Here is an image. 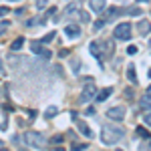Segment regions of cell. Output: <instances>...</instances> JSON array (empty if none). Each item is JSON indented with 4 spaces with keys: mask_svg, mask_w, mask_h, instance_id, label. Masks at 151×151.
<instances>
[{
    "mask_svg": "<svg viewBox=\"0 0 151 151\" xmlns=\"http://www.w3.org/2000/svg\"><path fill=\"white\" fill-rule=\"evenodd\" d=\"M123 135H125V131L121 127H117V125H111V123L103 125V129H101V141H103L105 145L119 143V141L123 139Z\"/></svg>",
    "mask_w": 151,
    "mask_h": 151,
    "instance_id": "cell-1",
    "label": "cell"
},
{
    "mask_svg": "<svg viewBox=\"0 0 151 151\" xmlns=\"http://www.w3.org/2000/svg\"><path fill=\"white\" fill-rule=\"evenodd\" d=\"M24 143H26L28 147H32V149H42V147L47 145V139H45V135L38 133V131H28V133H24Z\"/></svg>",
    "mask_w": 151,
    "mask_h": 151,
    "instance_id": "cell-2",
    "label": "cell"
},
{
    "mask_svg": "<svg viewBox=\"0 0 151 151\" xmlns=\"http://www.w3.org/2000/svg\"><path fill=\"white\" fill-rule=\"evenodd\" d=\"M113 36L119 38V40H129V38H131V24H129V22L117 24L115 30H113Z\"/></svg>",
    "mask_w": 151,
    "mask_h": 151,
    "instance_id": "cell-3",
    "label": "cell"
},
{
    "mask_svg": "<svg viewBox=\"0 0 151 151\" xmlns=\"http://www.w3.org/2000/svg\"><path fill=\"white\" fill-rule=\"evenodd\" d=\"M95 95H97V87L95 85H85L83 87V91H81V103H89V101H93L95 99Z\"/></svg>",
    "mask_w": 151,
    "mask_h": 151,
    "instance_id": "cell-4",
    "label": "cell"
},
{
    "mask_svg": "<svg viewBox=\"0 0 151 151\" xmlns=\"http://www.w3.org/2000/svg\"><path fill=\"white\" fill-rule=\"evenodd\" d=\"M107 117L111 121H123L125 119V107H111L107 111Z\"/></svg>",
    "mask_w": 151,
    "mask_h": 151,
    "instance_id": "cell-5",
    "label": "cell"
},
{
    "mask_svg": "<svg viewBox=\"0 0 151 151\" xmlns=\"http://www.w3.org/2000/svg\"><path fill=\"white\" fill-rule=\"evenodd\" d=\"M65 35L69 36V38H77V36H81V26H77V24H69V26H65Z\"/></svg>",
    "mask_w": 151,
    "mask_h": 151,
    "instance_id": "cell-6",
    "label": "cell"
},
{
    "mask_svg": "<svg viewBox=\"0 0 151 151\" xmlns=\"http://www.w3.org/2000/svg\"><path fill=\"white\" fill-rule=\"evenodd\" d=\"M105 4H107L105 0H89V6H91V10L97 12V14L105 10Z\"/></svg>",
    "mask_w": 151,
    "mask_h": 151,
    "instance_id": "cell-7",
    "label": "cell"
},
{
    "mask_svg": "<svg viewBox=\"0 0 151 151\" xmlns=\"http://www.w3.org/2000/svg\"><path fill=\"white\" fill-rule=\"evenodd\" d=\"M113 93V89H103V91H99V93L95 95V101L97 103H103V101H107L109 99V95Z\"/></svg>",
    "mask_w": 151,
    "mask_h": 151,
    "instance_id": "cell-8",
    "label": "cell"
},
{
    "mask_svg": "<svg viewBox=\"0 0 151 151\" xmlns=\"http://www.w3.org/2000/svg\"><path fill=\"white\" fill-rule=\"evenodd\" d=\"M89 48H91V55L97 58H103V50H101V42H91L89 45Z\"/></svg>",
    "mask_w": 151,
    "mask_h": 151,
    "instance_id": "cell-9",
    "label": "cell"
},
{
    "mask_svg": "<svg viewBox=\"0 0 151 151\" xmlns=\"http://www.w3.org/2000/svg\"><path fill=\"white\" fill-rule=\"evenodd\" d=\"M141 109L143 111H151V91L147 95H143V99H141Z\"/></svg>",
    "mask_w": 151,
    "mask_h": 151,
    "instance_id": "cell-10",
    "label": "cell"
},
{
    "mask_svg": "<svg viewBox=\"0 0 151 151\" xmlns=\"http://www.w3.org/2000/svg\"><path fill=\"white\" fill-rule=\"evenodd\" d=\"M79 131H81L85 137H89V139L93 137V131H91V127H89V125H87L85 121H79Z\"/></svg>",
    "mask_w": 151,
    "mask_h": 151,
    "instance_id": "cell-11",
    "label": "cell"
},
{
    "mask_svg": "<svg viewBox=\"0 0 151 151\" xmlns=\"http://www.w3.org/2000/svg\"><path fill=\"white\" fill-rule=\"evenodd\" d=\"M30 50H32L35 55H42L45 47H42V42H40V40H32V42H30Z\"/></svg>",
    "mask_w": 151,
    "mask_h": 151,
    "instance_id": "cell-12",
    "label": "cell"
},
{
    "mask_svg": "<svg viewBox=\"0 0 151 151\" xmlns=\"http://www.w3.org/2000/svg\"><path fill=\"white\" fill-rule=\"evenodd\" d=\"M137 28H139L141 35H149V32H151V22H147V20H141V22L137 24Z\"/></svg>",
    "mask_w": 151,
    "mask_h": 151,
    "instance_id": "cell-13",
    "label": "cell"
},
{
    "mask_svg": "<svg viewBox=\"0 0 151 151\" xmlns=\"http://www.w3.org/2000/svg\"><path fill=\"white\" fill-rule=\"evenodd\" d=\"M127 79L133 85H137V75H135V65H129L127 67Z\"/></svg>",
    "mask_w": 151,
    "mask_h": 151,
    "instance_id": "cell-14",
    "label": "cell"
},
{
    "mask_svg": "<svg viewBox=\"0 0 151 151\" xmlns=\"http://www.w3.org/2000/svg\"><path fill=\"white\" fill-rule=\"evenodd\" d=\"M22 45H24V38H22V36H18V38H16V40L10 45V48L16 52V50H20V48H22Z\"/></svg>",
    "mask_w": 151,
    "mask_h": 151,
    "instance_id": "cell-15",
    "label": "cell"
},
{
    "mask_svg": "<svg viewBox=\"0 0 151 151\" xmlns=\"http://www.w3.org/2000/svg\"><path fill=\"white\" fill-rule=\"evenodd\" d=\"M57 113H58V109H57V107H48L47 111H45V117H47V119H50V117H55V115H57Z\"/></svg>",
    "mask_w": 151,
    "mask_h": 151,
    "instance_id": "cell-16",
    "label": "cell"
},
{
    "mask_svg": "<svg viewBox=\"0 0 151 151\" xmlns=\"http://www.w3.org/2000/svg\"><path fill=\"white\" fill-rule=\"evenodd\" d=\"M103 26H105V18H101V20H97V22L93 24V30H95V32H97V30H101Z\"/></svg>",
    "mask_w": 151,
    "mask_h": 151,
    "instance_id": "cell-17",
    "label": "cell"
},
{
    "mask_svg": "<svg viewBox=\"0 0 151 151\" xmlns=\"http://www.w3.org/2000/svg\"><path fill=\"white\" fill-rule=\"evenodd\" d=\"M137 135H139V137H145V139L149 137V133H147V129H143V127H137Z\"/></svg>",
    "mask_w": 151,
    "mask_h": 151,
    "instance_id": "cell-18",
    "label": "cell"
},
{
    "mask_svg": "<svg viewBox=\"0 0 151 151\" xmlns=\"http://www.w3.org/2000/svg\"><path fill=\"white\" fill-rule=\"evenodd\" d=\"M129 14H131V16H139L141 8H139V6H133V8H129Z\"/></svg>",
    "mask_w": 151,
    "mask_h": 151,
    "instance_id": "cell-19",
    "label": "cell"
},
{
    "mask_svg": "<svg viewBox=\"0 0 151 151\" xmlns=\"http://www.w3.org/2000/svg\"><path fill=\"white\" fill-rule=\"evenodd\" d=\"M35 2H36V8H38V10H42V8L48 4V0H35Z\"/></svg>",
    "mask_w": 151,
    "mask_h": 151,
    "instance_id": "cell-20",
    "label": "cell"
},
{
    "mask_svg": "<svg viewBox=\"0 0 151 151\" xmlns=\"http://www.w3.org/2000/svg\"><path fill=\"white\" fill-rule=\"evenodd\" d=\"M52 38H55V32H48V35L45 36V38H42L40 42H42V45H47V42H50V40H52Z\"/></svg>",
    "mask_w": 151,
    "mask_h": 151,
    "instance_id": "cell-21",
    "label": "cell"
},
{
    "mask_svg": "<svg viewBox=\"0 0 151 151\" xmlns=\"http://www.w3.org/2000/svg\"><path fill=\"white\" fill-rule=\"evenodd\" d=\"M50 55H52V52H50V50H48V48H45V50H42V55H40V57H42V58H50Z\"/></svg>",
    "mask_w": 151,
    "mask_h": 151,
    "instance_id": "cell-22",
    "label": "cell"
},
{
    "mask_svg": "<svg viewBox=\"0 0 151 151\" xmlns=\"http://www.w3.org/2000/svg\"><path fill=\"white\" fill-rule=\"evenodd\" d=\"M127 52H129V55H137V47H133V45H131V47L127 48Z\"/></svg>",
    "mask_w": 151,
    "mask_h": 151,
    "instance_id": "cell-23",
    "label": "cell"
},
{
    "mask_svg": "<svg viewBox=\"0 0 151 151\" xmlns=\"http://www.w3.org/2000/svg\"><path fill=\"white\" fill-rule=\"evenodd\" d=\"M6 14H8V8H6V6H2V8H0V16H6Z\"/></svg>",
    "mask_w": 151,
    "mask_h": 151,
    "instance_id": "cell-24",
    "label": "cell"
},
{
    "mask_svg": "<svg viewBox=\"0 0 151 151\" xmlns=\"http://www.w3.org/2000/svg\"><path fill=\"white\" fill-rule=\"evenodd\" d=\"M52 141H55V143H58V141H63V135H55V137H52Z\"/></svg>",
    "mask_w": 151,
    "mask_h": 151,
    "instance_id": "cell-25",
    "label": "cell"
},
{
    "mask_svg": "<svg viewBox=\"0 0 151 151\" xmlns=\"http://www.w3.org/2000/svg\"><path fill=\"white\" fill-rule=\"evenodd\" d=\"M145 123H147V125H151V113H147V115H145Z\"/></svg>",
    "mask_w": 151,
    "mask_h": 151,
    "instance_id": "cell-26",
    "label": "cell"
},
{
    "mask_svg": "<svg viewBox=\"0 0 151 151\" xmlns=\"http://www.w3.org/2000/svg\"><path fill=\"white\" fill-rule=\"evenodd\" d=\"M6 26H8V24H6V22H2V24H0V32H2V30H4Z\"/></svg>",
    "mask_w": 151,
    "mask_h": 151,
    "instance_id": "cell-27",
    "label": "cell"
},
{
    "mask_svg": "<svg viewBox=\"0 0 151 151\" xmlns=\"http://www.w3.org/2000/svg\"><path fill=\"white\" fill-rule=\"evenodd\" d=\"M149 52H151V40H149Z\"/></svg>",
    "mask_w": 151,
    "mask_h": 151,
    "instance_id": "cell-28",
    "label": "cell"
},
{
    "mask_svg": "<svg viewBox=\"0 0 151 151\" xmlns=\"http://www.w3.org/2000/svg\"><path fill=\"white\" fill-rule=\"evenodd\" d=\"M149 77H151V69H149Z\"/></svg>",
    "mask_w": 151,
    "mask_h": 151,
    "instance_id": "cell-29",
    "label": "cell"
},
{
    "mask_svg": "<svg viewBox=\"0 0 151 151\" xmlns=\"http://www.w3.org/2000/svg\"><path fill=\"white\" fill-rule=\"evenodd\" d=\"M149 91H151V85H149Z\"/></svg>",
    "mask_w": 151,
    "mask_h": 151,
    "instance_id": "cell-30",
    "label": "cell"
},
{
    "mask_svg": "<svg viewBox=\"0 0 151 151\" xmlns=\"http://www.w3.org/2000/svg\"><path fill=\"white\" fill-rule=\"evenodd\" d=\"M149 145H151V143H149Z\"/></svg>",
    "mask_w": 151,
    "mask_h": 151,
    "instance_id": "cell-31",
    "label": "cell"
}]
</instances>
